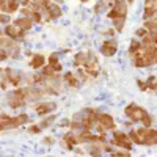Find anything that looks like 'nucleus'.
<instances>
[{
  "label": "nucleus",
  "instance_id": "2f4dec72",
  "mask_svg": "<svg viewBox=\"0 0 157 157\" xmlns=\"http://www.w3.org/2000/svg\"><path fill=\"white\" fill-rule=\"evenodd\" d=\"M0 72H2V71H0Z\"/></svg>",
  "mask_w": 157,
  "mask_h": 157
},
{
  "label": "nucleus",
  "instance_id": "5701e85b",
  "mask_svg": "<svg viewBox=\"0 0 157 157\" xmlns=\"http://www.w3.org/2000/svg\"><path fill=\"white\" fill-rule=\"evenodd\" d=\"M0 22H3V24H8V22H10V17H8L6 14H2V13H0Z\"/></svg>",
  "mask_w": 157,
  "mask_h": 157
},
{
  "label": "nucleus",
  "instance_id": "f03ea898",
  "mask_svg": "<svg viewBox=\"0 0 157 157\" xmlns=\"http://www.w3.org/2000/svg\"><path fill=\"white\" fill-rule=\"evenodd\" d=\"M126 115H127L132 121H141V120H143V118H145L148 113H146V110H145V109L138 107L137 104H130V105H127V107H126Z\"/></svg>",
  "mask_w": 157,
  "mask_h": 157
},
{
  "label": "nucleus",
  "instance_id": "dca6fc26",
  "mask_svg": "<svg viewBox=\"0 0 157 157\" xmlns=\"http://www.w3.org/2000/svg\"><path fill=\"white\" fill-rule=\"evenodd\" d=\"M146 85H148V88H151V90H154V91H155V90H157V77H154V75H151V77H149V80H148V83H146Z\"/></svg>",
  "mask_w": 157,
  "mask_h": 157
},
{
  "label": "nucleus",
  "instance_id": "bb28decb",
  "mask_svg": "<svg viewBox=\"0 0 157 157\" xmlns=\"http://www.w3.org/2000/svg\"><path fill=\"white\" fill-rule=\"evenodd\" d=\"M121 2H124V0H113V3L116 5V3H121Z\"/></svg>",
  "mask_w": 157,
  "mask_h": 157
},
{
  "label": "nucleus",
  "instance_id": "9d476101",
  "mask_svg": "<svg viewBox=\"0 0 157 157\" xmlns=\"http://www.w3.org/2000/svg\"><path fill=\"white\" fill-rule=\"evenodd\" d=\"M47 10H49L50 17H60V16H61V10H60V6H58L57 3L49 5V6H47Z\"/></svg>",
  "mask_w": 157,
  "mask_h": 157
},
{
  "label": "nucleus",
  "instance_id": "ddd939ff",
  "mask_svg": "<svg viewBox=\"0 0 157 157\" xmlns=\"http://www.w3.org/2000/svg\"><path fill=\"white\" fill-rule=\"evenodd\" d=\"M64 80H66L71 86H78V80H75V77H74L71 72H66V75H64Z\"/></svg>",
  "mask_w": 157,
  "mask_h": 157
},
{
  "label": "nucleus",
  "instance_id": "7c9ffc66",
  "mask_svg": "<svg viewBox=\"0 0 157 157\" xmlns=\"http://www.w3.org/2000/svg\"><path fill=\"white\" fill-rule=\"evenodd\" d=\"M0 35H2V30H0Z\"/></svg>",
  "mask_w": 157,
  "mask_h": 157
},
{
  "label": "nucleus",
  "instance_id": "20e7f679",
  "mask_svg": "<svg viewBox=\"0 0 157 157\" xmlns=\"http://www.w3.org/2000/svg\"><path fill=\"white\" fill-rule=\"evenodd\" d=\"M115 145L116 146H121L124 149H130V140H129V135L123 134V132H115Z\"/></svg>",
  "mask_w": 157,
  "mask_h": 157
},
{
  "label": "nucleus",
  "instance_id": "aec40b11",
  "mask_svg": "<svg viewBox=\"0 0 157 157\" xmlns=\"http://www.w3.org/2000/svg\"><path fill=\"white\" fill-rule=\"evenodd\" d=\"M6 58H8V52H6V49L0 47V61H3V60H6Z\"/></svg>",
  "mask_w": 157,
  "mask_h": 157
},
{
  "label": "nucleus",
  "instance_id": "9b49d317",
  "mask_svg": "<svg viewBox=\"0 0 157 157\" xmlns=\"http://www.w3.org/2000/svg\"><path fill=\"white\" fill-rule=\"evenodd\" d=\"M19 8V0H8L6 2V11L8 13H14Z\"/></svg>",
  "mask_w": 157,
  "mask_h": 157
},
{
  "label": "nucleus",
  "instance_id": "6e6552de",
  "mask_svg": "<svg viewBox=\"0 0 157 157\" xmlns=\"http://www.w3.org/2000/svg\"><path fill=\"white\" fill-rule=\"evenodd\" d=\"M14 25L17 29H21V30H29L30 27H32V19L29 17V16H24V17H19V19H16L14 21Z\"/></svg>",
  "mask_w": 157,
  "mask_h": 157
},
{
  "label": "nucleus",
  "instance_id": "7ed1b4c3",
  "mask_svg": "<svg viewBox=\"0 0 157 157\" xmlns=\"http://www.w3.org/2000/svg\"><path fill=\"white\" fill-rule=\"evenodd\" d=\"M116 50H118V44L113 41V39H107V41H104L102 46H101V52L105 57H112L116 54Z\"/></svg>",
  "mask_w": 157,
  "mask_h": 157
},
{
  "label": "nucleus",
  "instance_id": "393cba45",
  "mask_svg": "<svg viewBox=\"0 0 157 157\" xmlns=\"http://www.w3.org/2000/svg\"><path fill=\"white\" fill-rule=\"evenodd\" d=\"M60 124H61V126H68V124H69V121H68V120H63Z\"/></svg>",
  "mask_w": 157,
  "mask_h": 157
},
{
  "label": "nucleus",
  "instance_id": "b1692460",
  "mask_svg": "<svg viewBox=\"0 0 157 157\" xmlns=\"http://www.w3.org/2000/svg\"><path fill=\"white\" fill-rule=\"evenodd\" d=\"M137 35H138V36H146V30H145V29H141V30L137 32Z\"/></svg>",
  "mask_w": 157,
  "mask_h": 157
},
{
  "label": "nucleus",
  "instance_id": "423d86ee",
  "mask_svg": "<svg viewBox=\"0 0 157 157\" xmlns=\"http://www.w3.org/2000/svg\"><path fill=\"white\" fill-rule=\"evenodd\" d=\"M5 33H6L11 39H17V38H22L25 32H24V30H21V29H17L16 25H6Z\"/></svg>",
  "mask_w": 157,
  "mask_h": 157
},
{
  "label": "nucleus",
  "instance_id": "a211bd4d",
  "mask_svg": "<svg viewBox=\"0 0 157 157\" xmlns=\"http://www.w3.org/2000/svg\"><path fill=\"white\" fill-rule=\"evenodd\" d=\"M49 64L50 66H55V64H58V55L57 54H52L49 57Z\"/></svg>",
  "mask_w": 157,
  "mask_h": 157
},
{
  "label": "nucleus",
  "instance_id": "39448f33",
  "mask_svg": "<svg viewBox=\"0 0 157 157\" xmlns=\"http://www.w3.org/2000/svg\"><path fill=\"white\" fill-rule=\"evenodd\" d=\"M36 113L38 115H47V113H50V112H54L55 110V104L54 102H44V104H39V105H36Z\"/></svg>",
  "mask_w": 157,
  "mask_h": 157
},
{
  "label": "nucleus",
  "instance_id": "cd10ccee",
  "mask_svg": "<svg viewBox=\"0 0 157 157\" xmlns=\"http://www.w3.org/2000/svg\"><path fill=\"white\" fill-rule=\"evenodd\" d=\"M3 129V124H2V121H0V130H2Z\"/></svg>",
  "mask_w": 157,
  "mask_h": 157
},
{
  "label": "nucleus",
  "instance_id": "4468645a",
  "mask_svg": "<svg viewBox=\"0 0 157 157\" xmlns=\"http://www.w3.org/2000/svg\"><path fill=\"white\" fill-rule=\"evenodd\" d=\"M55 121V115L54 116H49V118H46V120H43L41 123H39V127H41V129H46V127H49L52 123H54Z\"/></svg>",
  "mask_w": 157,
  "mask_h": 157
},
{
  "label": "nucleus",
  "instance_id": "a878e982",
  "mask_svg": "<svg viewBox=\"0 0 157 157\" xmlns=\"http://www.w3.org/2000/svg\"><path fill=\"white\" fill-rule=\"evenodd\" d=\"M44 141L47 143V145H50V143H52V138H50V137H47V138H44Z\"/></svg>",
  "mask_w": 157,
  "mask_h": 157
},
{
  "label": "nucleus",
  "instance_id": "6ab92c4d",
  "mask_svg": "<svg viewBox=\"0 0 157 157\" xmlns=\"http://www.w3.org/2000/svg\"><path fill=\"white\" fill-rule=\"evenodd\" d=\"M141 123L145 124L146 127H149V126H151V123H152V118H151V115L148 113V115H146V116H145V118H143V120H141Z\"/></svg>",
  "mask_w": 157,
  "mask_h": 157
},
{
  "label": "nucleus",
  "instance_id": "4be33fe9",
  "mask_svg": "<svg viewBox=\"0 0 157 157\" xmlns=\"http://www.w3.org/2000/svg\"><path fill=\"white\" fill-rule=\"evenodd\" d=\"M112 157H130V155L124 151V152H113V154H112Z\"/></svg>",
  "mask_w": 157,
  "mask_h": 157
},
{
  "label": "nucleus",
  "instance_id": "f8f14e48",
  "mask_svg": "<svg viewBox=\"0 0 157 157\" xmlns=\"http://www.w3.org/2000/svg\"><path fill=\"white\" fill-rule=\"evenodd\" d=\"M124 21H126V16H120V17H116V19H113V24H115V29H116L118 32H121V30H123V27H124Z\"/></svg>",
  "mask_w": 157,
  "mask_h": 157
},
{
  "label": "nucleus",
  "instance_id": "412c9836",
  "mask_svg": "<svg viewBox=\"0 0 157 157\" xmlns=\"http://www.w3.org/2000/svg\"><path fill=\"white\" fill-rule=\"evenodd\" d=\"M29 130H30L32 134H39V132H41L43 129L39 127V124H38V126H32V127H29Z\"/></svg>",
  "mask_w": 157,
  "mask_h": 157
},
{
  "label": "nucleus",
  "instance_id": "f3484780",
  "mask_svg": "<svg viewBox=\"0 0 157 157\" xmlns=\"http://www.w3.org/2000/svg\"><path fill=\"white\" fill-rule=\"evenodd\" d=\"M101 152H102V148L101 146H93L90 149V154L93 157H101Z\"/></svg>",
  "mask_w": 157,
  "mask_h": 157
},
{
  "label": "nucleus",
  "instance_id": "f257e3e1",
  "mask_svg": "<svg viewBox=\"0 0 157 157\" xmlns=\"http://www.w3.org/2000/svg\"><path fill=\"white\" fill-rule=\"evenodd\" d=\"M137 134L141 140V145H157V130L151 127H145V129H138Z\"/></svg>",
  "mask_w": 157,
  "mask_h": 157
},
{
  "label": "nucleus",
  "instance_id": "1a4fd4ad",
  "mask_svg": "<svg viewBox=\"0 0 157 157\" xmlns=\"http://www.w3.org/2000/svg\"><path fill=\"white\" fill-rule=\"evenodd\" d=\"M44 63H46L44 55L36 54V55H33V58H32V61H30V66H32L33 69H39V68H43V66H44Z\"/></svg>",
  "mask_w": 157,
  "mask_h": 157
},
{
  "label": "nucleus",
  "instance_id": "0eeeda50",
  "mask_svg": "<svg viewBox=\"0 0 157 157\" xmlns=\"http://www.w3.org/2000/svg\"><path fill=\"white\" fill-rule=\"evenodd\" d=\"M98 120H99V123L102 124V127H104V129H113V127H115V121H113V118H112L110 115H107V113L99 115V116H98Z\"/></svg>",
  "mask_w": 157,
  "mask_h": 157
},
{
  "label": "nucleus",
  "instance_id": "c756f323",
  "mask_svg": "<svg viewBox=\"0 0 157 157\" xmlns=\"http://www.w3.org/2000/svg\"><path fill=\"white\" fill-rule=\"evenodd\" d=\"M82 2H88V0H82Z\"/></svg>",
  "mask_w": 157,
  "mask_h": 157
},
{
  "label": "nucleus",
  "instance_id": "2eb2a0df",
  "mask_svg": "<svg viewBox=\"0 0 157 157\" xmlns=\"http://www.w3.org/2000/svg\"><path fill=\"white\" fill-rule=\"evenodd\" d=\"M129 140H132L134 143H138V145H141V140L137 134V130H132V132H129Z\"/></svg>",
  "mask_w": 157,
  "mask_h": 157
},
{
  "label": "nucleus",
  "instance_id": "c85d7f7f",
  "mask_svg": "<svg viewBox=\"0 0 157 157\" xmlns=\"http://www.w3.org/2000/svg\"><path fill=\"white\" fill-rule=\"evenodd\" d=\"M127 2H129V3H134V0H127Z\"/></svg>",
  "mask_w": 157,
  "mask_h": 157
}]
</instances>
